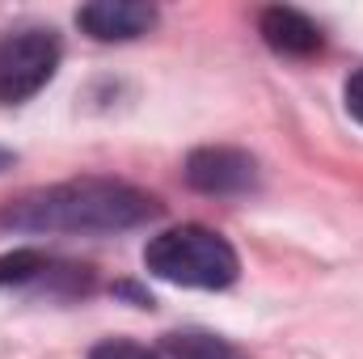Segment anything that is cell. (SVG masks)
<instances>
[{"label":"cell","instance_id":"11","mask_svg":"<svg viewBox=\"0 0 363 359\" xmlns=\"http://www.w3.org/2000/svg\"><path fill=\"white\" fill-rule=\"evenodd\" d=\"M9 165H13V153H9V148H0V170H9Z\"/></svg>","mask_w":363,"mask_h":359},{"label":"cell","instance_id":"2","mask_svg":"<svg viewBox=\"0 0 363 359\" xmlns=\"http://www.w3.org/2000/svg\"><path fill=\"white\" fill-rule=\"evenodd\" d=\"M144 267L152 270L157 279L178 283V287L220 292V287L237 283L241 258H237V250L220 233H211L203 224H182V228H165V233H157L148 241Z\"/></svg>","mask_w":363,"mask_h":359},{"label":"cell","instance_id":"4","mask_svg":"<svg viewBox=\"0 0 363 359\" xmlns=\"http://www.w3.org/2000/svg\"><path fill=\"white\" fill-rule=\"evenodd\" d=\"M186 182L203 194H245L258 186V161L241 148H194L186 157Z\"/></svg>","mask_w":363,"mask_h":359},{"label":"cell","instance_id":"5","mask_svg":"<svg viewBox=\"0 0 363 359\" xmlns=\"http://www.w3.org/2000/svg\"><path fill=\"white\" fill-rule=\"evenodd\" d=\"M77 26L97 43H127V38H140L157 26V9L135 4V0H97L77 13Z\"/></svg>","mask_w":363,"mask_h":359},{"label":"cell","instance_id":"7","mask_svg":"<svg viewBox=\"0 0 363 359\" xmlns=\"http://www.w3.org/2000/svg\"><path fill=\"white\" fill-rule=\"evenodd\" d=\"M64 263L47 258L43 250H13L0 258V287H30V283H47V279H60Z\"/></svg>","mask_w":363,"mask_h":359},{"label":"cell","instance_id":"10","mask_svg":"<svg viewBox=\"0 0 363 359\" xmlns=\"http://www.w3.org/2000/svg\"><path fill=\"white\" fill-rule=\"evenodd\" d=\"M347 114H351V118L363 127V68L351 77V81H347Z\"/></svg>","mask_w":363,"mask_h":359},{"label":"cell","instance_id":"8","mask_svg":"<svg viewBox=\"0 0 363 359\" xmlns=\"http://www.w3.org/2000/svg\"><path fill=\"white\" fill-rule=\"evenodd\" d=\"M165 359H245L233 343L203 334V330H186V334H169L165 338Z\"/></svg>","mask_w":363,"mask_h":359},{"label":"cell","instance_id":"3","mask_svg":"<svg viewBox=\"0 0 363 359\" xmlns=\"http://www.w3.org/2000/svg\"><path fill=\"white\" fill-rule=\"evenodd\" d=\"M60 38L55 30L43 26H26L0 38V101L4 106H21L38 89L51 85L55 68H60Z\"/></svg>","mask_w":363,"mask_h":359},{"label":"cell","instance_id":"6","mask_svg":"<svg viewBox=\"0 0 363 359\" xmlns=\"http://www.w3.org/2000/svg\"><path fill=\"white\" fill-rule=\"evenodd\" d=\"M262 38H267V47L279 51V55H291V60H308V55H317L321 47H325V38H321V30L300 13V9H283V4H274L262 13Z\"/></svg>","mask_w":363,"mask_h":359},{"label":"cell","instance_id":"9","mask_svg":"<svg viewBox=\"0 0 363 359\" xmlns=\"http://www.w3.org/2000/svg\"><path fill=\"white\" fill-rule=\"evenodd\" d=\"M89 359H161V355H152L148 347L127 343V338H106V343H97L89 351Z\"/></svg>","mask_w":363,"mask_h":359},{"label":"cell","instance_id":"1","mask_svg":"<svg viewBox=\"0 0 363 359\" xmlns=\"http://www.w3.org/2000/svg\"><path fill=\"white\" fill-rule=\"evenodd\" d=\"M157 211L161 203L127 182L77 178L21 194L0 211V224L17 233H123Z\"/></svg>","mask_w":363,"mask_h":359}]
</instances>
